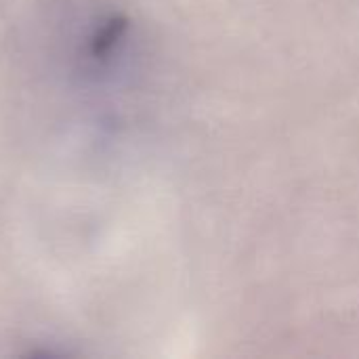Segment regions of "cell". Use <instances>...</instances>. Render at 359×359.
<instances>
[{
    "mask_svg": "<svg viewBox=\"0 0 359 359\" xmlns=\"http://www.w3.org/2000/svg\"><path fill=\"white\" fill-rule=\"evenodd\" d=\"M128 27V19L124 15H114L109 17L93 36L90 42V53L95 59H103L105 55H109L114 50V46L122 40L124 32Z\"/></svg>",
    "mask_w": 359,
    "mask_h": 359,
    "instance_id": "1",
    "label": "cell"
}]
</instances>
